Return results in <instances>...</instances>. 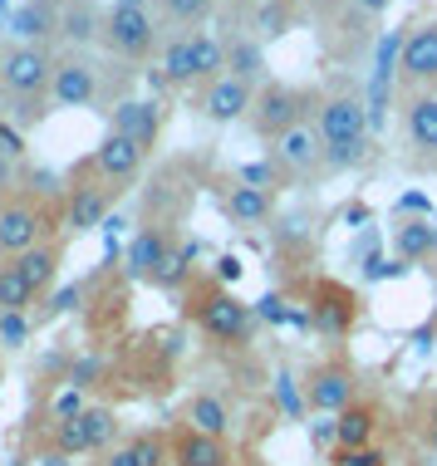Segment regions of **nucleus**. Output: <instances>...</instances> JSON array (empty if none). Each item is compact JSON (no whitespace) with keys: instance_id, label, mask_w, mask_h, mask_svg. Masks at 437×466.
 <instances>
[{"instance_id":"obj_37","label":"nucleus","mask_w":437,"mask_h":466,"mask_svg":"<svg viewBox=\"0 0 437 466\" xmlns=\"http://www.w3.org/2000/svg\"><path fill=\"white\" fill-rule=\"evenodd\" d=\"M84 305V285L74 280V285H65V289H55V299L45 305V319H55V314H69V309H79Z\"/></svg>"},{"instance_id":"obj_14","label":"nucleus","mask_w":437,"mask_h":466,"mask_svg":"<svg viewBox=\"0 0 437 466\" xmlns=\"http://www.w3.org/2000/svg\"><path fill=\"white\" fill-rule=\"evenodd\" d=\"M108 123H114V133L133 137L143 153H153V143L162 133V113H158L153 98H118V104L108 108Z\"/></svg>"},{"instance_id":"obj_30","label":"nucleus","mask_w":437,"mask_h":466,"mask_svg":"<svg viewBox=\"0 0 437 466\" xmlns=\"http://www.w3.org/2000/svg\"><path fill=\"white\" fill-rule=\"evenodd\" d=\"M30 305H35V289L25 285V275L15 270V260L0 266V314H25Z\"/></svg>"},{"instance_id":"obj_40","label":"nucleus","mask_w":437,"mask_h":466,"mask_svg":"<svg viewBox=\"0 0 437 466\" xmlns=\"http://www.w3.org/2000/svg\"><path fill=\"white\" fill-rule=\"evenodd\" d=\"M389 457H383V451H373V447H364V451H340V457H334V466H383Z\"/></svg>"},{"instance_id":"obj_20","label":"nucleus","mask_w":437,"mask_h":466,"mask_svg":"<svg viewBox=\"0 0 437 466\" xmlns=\"http://www.w3.org/2000/svg\"><path fill=\"white\" fill-rule=\"evenodd\" d=\"M373 432H379V412L364 408V402H354V408H344L334 418V442H340V451H364L373 442Z\"/></svg>"},{"instance_id":"obj_49","label":"nucleus","mask_w":437,"mask_h":466,"mask_svg":"<svg viewBox=\"0 0 437 466\" xmlns=\"http://www.w3.org/2000/svg\"><path fill=\"white\" fill-rule=\"evenodd\" d=\"M310 432H315V442H324V447L334 442V422H315V427H310Z\"/></svg>"},{"instance_id":"obj_8","label":"nucleus","mask_w":437,"mask_h":466,"mask_svg":"<svg viewBox=\"0 0 437 466\" xmlns=\"http://www.w3.org/2000/svg\"><path fill=\"white\" fill-rule=\"evenodd\" d=\"M354 319H359V299L349 295L344 285L320 280L315 289H310V329H315V334L344 339L349 329H354Z\"/></svg>"},{"instance_id":"obj_21","label":"nucleus","mask_w":437,"mask_h":466,"mask_svg":"<svg viewBox=\"0 0 437 466\" xmlns=\"http://www.w3.org/2000/svg\"><path fill=\"white\" fill-rule=\"evenodd\" d=\"M393 250L403 260H422L437 250V217H413V221H398L393 226Z\"/></svg>"},{"instance_id":"obj_28","label":"nucleus","mask_w":437,"mask_h":466,"mask_svg":"<svg viewBox=\"0 0 437 466\" xmlns=\"http://www.w3.org/2000/svg\"><path fill=\"white\" fill-rule=\"evenodd\" d=\"M290 25H295L290 0H260L256 15H251V35H256V40H280Z\"/></svg>"},{"instance_id":"obj_38","label":"nucleus","mask_w":437,"mask_h":466,"mask_svg":"<svg viewBox=\"0 0 437 466\" xmlns=\"http://www.w3.org/2000/svg\"><path fill=\"white\" fill-rule=\"evenodd\" d=\"M128 447L138 451V461H143V466H162V457H168V442H162V437H153V432L133 437Z\"/></svg>"},{"instance_id":"obj_7","label":"nucleus","mask_w":437,"mask_h":466,"mask_svg":"<svg viewBox=\"0 0 437 466\" xmlns=\"http://www.w3.org/2000/svg\"><path fill=\"white\" fill-rule=\"evenodd\" d=\"M354 393H359V373L349 363H320L305 378V408L324 412V418H340L344 408H354Z\"/></svg>"},{"instance_id":"obj_9","label":"nucleus","mask_w":437,"mask_h":466,"mask_svg":"<svg viewBox=\"0 0 437 466\" xmlns=\"http://www.w3.org/2000/svg\"><path fill=\"white\" fill-rule=\"evenodd\" d=\"M49 98H55V108H89L98 98V65L84 49H69V55L59 59Z\"/></svg>"},{"instance_id":"obj_19","label":"nucleus","mask_w":437,"mask_h":466,"mask_svg":"<svg viewBox=\"0 0 437 466\" xmlns=\"http://www.w3.org/2000/svg\"><path fill=\"white\" fill-rule=\"evenodd\" d=\"M59 35L74 45V49H89L94 40H104V10L94 0H65V25Z\"/></svg>"},{"instance_id":"obj_16","label":"nucleus","mask_w":437,"mask_h":466,"mask_svg":"<svg viewBox=\"0 0 437 466\" xmlns=\"http://www.w3.org/2000/svg\"><path fill=\"white\" fill-rule=\"evenodd\" d=\"M256 104V84H246V79H236V74H221L217 84H207V94H202V113L211 123H236V118H246Z\"/></svg>"},{"instance_id":"obj_6","label":"nucleus","mask_w":437,"mask_h":466,"mask_svg":"<svg viewBox=\"0 0 437 466\" xmlns=\"http://www.w3.org/2000/svg\"><path fill=\"white\" fill-rule=\"evenodd\" d=\"M197 324L211 334V339H221V344H246L256 329V309L251 305H241V299L231 295V289H207L202 299H197Z\"/></svg>"},{"instance_id":"obj_24","label":"nucleus","mask_w":437,"mask_h":466,"mask_svg":"<svg viewBox=\"0 0 437 466\" xmlns=\"http://www.w3.org/2000/svg\"><path fill=\"white\" fill-rule=\"evenodd\" d=\"M192 69L197 84H217L227 74V40H217L211 30H192Z\"/></svg>"},{"instance_id":"obj_17","label":"nucleus","mask_w":437,"mask_h":466,"mask_svg":"<svg viewBox=\"0 0 437 466\" xmlns=\"http://www.w3.org/2000/svg\"><path fill=\"white\" fill-rule=\"evenodd\" d=\"M168 256H172L168 231H162V226H143V231L133 236V246H128V275L133 280H158V270H162Z\"/></svg>"},{"instance_id":"obj_1","label":"nucleus","mask_w":437,"mask_h":466,"mask_svg":"<svg viewBox=\"0 0 437 466\" xmlns=\"http://www.w3.org/2000/svg\"><path fill=\"white\" fill-rule=\"evenodd\" d=\"M320 137H324V167L344 172V167H359V162L369 157V108L364 98H359V89H349V84H340V89H330L320 98Z\"/></svg>"},{"instance_id":"obj_31","label":"nucleus","mask_w":437,"mask_h":466,"mask_svg":"<svg viewBox=\"0 0 437 466\" xmlns=\"http://www.w3.org/2000/svg\"><path fill=\"white\" fill-rule=\"evenodd\" d=\"M162 15H168L172 25H182V30H202V25L211 20V10H217V0H158Z\"/></svg>"},{"instance_id":"obj_2","label":"nucleus","mask_w":437,"mask_h":466,"mask_svg":"<svg viewBox=\"0 0 437 466\" xmlns=\"http://www.w3.org/2000/svg\"><path fill=\"white\" fill-rule=\"evenodd\" d=\"M55 69L59 59L49 55V45H10L0 49V94L10 104H55Z\"/></svg>"},{"instance_id":"obj_25","label":"nucleus","mask_w":437,"mask_h":466,"mask_svg":"<svg viewBox=\"0 0 437 466\" xmlns=\"http://www.w3.org/2000/svg\"><path fill=\"white\" fill-rule=\"evenodd\" d=\"M408 143L418 153L437 157V94H422L413 108H408Z\"/></svg>"},{"instance_id":"obj_23","label":"nucleus","mask_w":437,"mask_h":466,"mask_svg":"<svg viewBox=\"0 0 437 466\" xmlns=\"http://www.w3.org/2000/svg\"><path fill=\"white\" fill-rule=\"evenodd\" d=\"M187 427H197V432L221 437V442H227V437H231V408L221 398H211V393H197L192 402H187Z\"/></svg>"},{"instance_id":"obj_26","label":"nucleus","mask_w":437,"mask_h":466,"mask_svg":"<svg viewBox=\"0 0 437 466\" xmlns=\"http://www.w3.org/2000/svg\"><path fill=\"white\" fill-rule=\"evenodd\" d=\"M227 217L231 221H241V226H256V221H266L270 217V192H260V187H231L227 192Z\"/></svg>"},{"instance_id":"obj_51","label":"nucleus","mask_w":437,"mask_h":466,"mask_svg":"<svg viewBox=\"0 0 437 466\" xmlns=\"http://www.w3.org/2000/svg\"><path fill=\"white\" fill-rule=\"evenodd\" d=\"M128 5H147V0H128Z\"/></svg>"},{"instance_id":"obj_29","label":"nucleus","mask_w":437,"mask_h":466,"mask_svg":"<svg viewBox=\"0 0 437 466\" xmlns=\"http://www.w3.org/2000/svg\"><path fill=\"white\" fill-rule=\"evenodd\" d=\"M162 74L172 84H197V69H192V30L172 35L168 49H162Z\"/></svg>"},{"instance_id":"obj_42","label":"nucleus","mask_w":437,"mask_h":466,"mask_svg":"<svg viewBox=\"0 0 437 466\" xmlns=\"http://www.w3.org/2000/svg\"><path fill=\"white\" fill-rule=\"evenodd\" d=\"M241 182L266 192V187H270V162H246V167H241Z\"/></svg>"},{"instance_id":"obj_15","label":"nucleus","mask_w":437,"mask_h":466,"mask_svg":"<svg viewBox=\"0 0 437 466\" xmlns=\"http://www.w3.org/2000/svg\"><path fill=\"white\" fill-rule=\"evenodd\" d=\"M270 162L285 172H315L324 167V137H320V123H300L270 147Z\"/></svg>"},{"instance_id":"obj_48","label":"nucleus","mask_w":437,"mask_h":466,"mask_svg":"<svg viewBox=\"0 0 437 466\" xmlns=\"http://www.w3.org/2000/svg\"><path fill=\"white\" fill-rule=\"evenodd\" d=\"M147 89H153V94H162V89H172V79H168L162 69H147Z\"/></svg>"},{"instance_id":"obj_32","label":"nucleus","mask_w":437,"mask_h":466,"mask_svg":"<svg viewBox=\"0 0 437 466\" xmlns=\"http://www.w3.org/2000/svg\"><path fill=\"white\" fill-rule=\"evenodd\" d=\"M197 256H202V246H178V250H172V256L168 260H162V270H158V289H178V285H187V270H192V260Z\"/></svg>"},{"instance_id":"obj_33","label":"nucleus","mask_w":437,"mask_h":466,"mask_svg":"<svg viewBox=\"0 0 437 466\" xmlns=\"http://www.w3.org/2000/svg\"><path fill=\"white\" fill-rule=\"evenodd\" d=\"M79 422H84V437H89V451H104L108 442H114V432H118V418L108 408H89Z\"/></svg>"},{"instance_id":"obj_47","label":"nucleus","mask_w":437,"mask_h":466,"mask_svg":"<svg viewBox=\"0 0 437 466\" xmlns=\"http://www.w3.org/2000/svg\"><path fill=\"white\" fill-rule=\"evenodd\" d=\"M349 5H354V15H383L393 0H349Z\"/></svg>"},{"instance_id":"obj_34","label":"nucleus","mask_w":437,"mask_h":466,"mask_svg":"<svg viewBox=\"0 0 437 466\" xmlns=\"http://www.w3.org/2000/svg\"><path fill=\"white\" fill-rule=\"evenodd\" d=\"M89 412V402H84V388H59L55 393V422H74V418H84Z\"/></svg>"},{"instance_id":"obj_41","label":"nucleus","mask_w":437,"mask_h":466,"mask_svg":"<svg viewBox=\"0 0 437 466\" xmlns=\"http://www.w3.org/2000/svg\"><path fill=\"white\" fill-rule=\"evenodd\" d=\"M276 393H280V402H285V412H290V418H300V393H295V378H290V373L276 378Z\"/></svg>"},{"instance_id":"obj_5","label":"nucleus","mask_w":437,"mask_h":466,"mask_svg":"<svg viewBox=\"0 0 437 466\" xmlns=\"http://www.w3.org/2000/svg\"><path fill=\"white\" fill-rule=\"evenodd\" d=\"M49 231V211L35 197H5L0 201V256L20 260L25 250L45 246Z\"/></svg>"},{"instance_id":"obj_18","label":"nucleus","mask_w":437,"mask_h":466,"mask_svg":"<svg viewBox=\"0 0 437 466\" xmlns=\"http://www.w3.org/2000/svg\"><path fill=\"white\" fill-rule=\"evenodd\" d=\"M172 461L178 466H231V451L221 437H207L197 432V427H182L178 437H172Z\"/></svg>"},{"instance_id":"obj_36","label":"nucleus","mask_w":437,"mask_h":466,"mask_svg":"<svg viewBox=\"0 0 437 466\" xmlns=\"http://www.w3.org/2000/svg\"><path fill=\"white\" fill-rule=\"evenodd\" d=\"M251 309H256V319H266V324H290V314H295L285 305V295H260Z\"/></svg>"},{"instance_id":"obj_43","label":"nucleus","mask_w":437,"mask_h":466,"mask_svg":"<svg viewBox=\"0 0 437 466\" xmlns=\"http://www.w3.org/2000/svg\"><path fill=\"white\" fill-rule=\"evenodd\" d=\"M217 280H221V285H236V280H241V260H236V256H221V260H217Z\"/></svg>"},{"instance_id":"obj_46","label":"nucleus","mask_w":437,"mask_h":466,"mask_svg":"<svg viewBox=\"0 0 437 466\" xmlns=\"http://www.w3.org/2000/svg\"><path fill=\"white\" fill-rule=\"evenodd\" d=\"M104 466H143V461H138V451H133V447H114Z\"/></svg>"},{"instance_id":"obj_45","label":"nucleus","mask_w":437,"mask_h":466,"mask_svg":"<svg viewBox=\"0 0 437 466\" xmlns=\"http://www.w3.org/2000/svg\"><path fill=\"white\" fill-rule=\"evenodd\" d=\"M10 187H15V157L0 153V197H10Z\"/></svg>"},{"instance_id":"obj_3","label":"nucleus","mask_w":437,"mask_h":466,"mask_svg":"<svg viewBox=\"0 0 437 466\" xmlns=\"http://www.w3.org/2000/svg\"><path fill=\"white\" fill-rule=\"evenodd\" d=\"M104 49L114 59H128L138 65L158 49V25L147 15V5H128V0H114L104 10Z\"/></svg>"},{"instance_id":"obj_13","label":"nucleus","mask_w":437,"mask_h":466,"mask_svg":"<svg viewBox=\"0 0 437 466\" xmlns=\"http://www.w3.org/2000/svg\"><path fill=\"white\" fill-rule=\"evenodd\" d=\"M403 79L413 89H437V20L408 25L403 40Z\"/></svg>"},{"instance_id":"obj_27","label":"nucleus","mask_w":437,"mask_h":466,"mask_svg":"<svg viewBox=\"0 0 437 466\" xmlns=\"http://www.w3.org/2000/svg\"><path fill=\"white\" fill-rule=\"evenodd\" d=\"M227 74H236L246 84H256L266 74V49H260L256 35L251 40H227Z\"/></svg>"},{"instance_id":"obj_12","label":"nucleus","mask_w":437,"mask_h":466,"mask_svg":"<svg viewBox=\"0 0 437 466\" xmlns=\"http://www.w3.org/2000/svg\"><path fill=\"white\" fill-rule=\"evenodd\" d=\"M143 147L133 143V137H123V133H114L108 128L104 133V143L94 147V172L104 177L108 187H123V182H133L138 177V167H143Z\"/></svg>"},{"instance_id":"obj_44","label":"nucleus","mask_w":437,"mask_h":466,"mask_svg":"<svg viewBox=\"0 0 437 466\" xmlns=\"http://www.w3.org/2000/svg\"><path fill=\"white\" fill-rule=\"evenodd\" d=\"M364 275H369V280H383V275H398V266H389L383 256H369L364 260Z\"/></svg>"},{"instance_id":"obj_35","label":"nucleus","mask_w":437,"mask_h":466,"mask_svg":"<svg viewBox=\"0 0 437 466\" xmlns=\"http://www.w3.org/2000/svg\"><path fill=\"white\" fill-rule=\"evenodd\" d=\"M30 329V314H0V349H25Z\"/></svg>"},{"instance_id":"obj_10","label":"nucleus","mask_w":437,"mask_h":466,"mask_svg":"<svg viewBox=\"0 0 437 466\" xmlns=\"http://www.w3.org/2000/svg\"><path fill=\"white\" fill-rule=\"evenodd\" d=\"M10 35L15 45H49L65 25V0H25V5L10 10Z\"/></svg>"},{"instance_id":"obj_39","label":"nucleus","mask_w":437,"mask_h":466,"mask_svg":"<svg viewBox=\"0 0 437 466\" xmlns=\"http://www.w3.org/2000/svg\"><path fill=\"white\" fill-rule=\"evenodd\" d=\"M0 153H5V157H25V133L15 128V123H5V118H0Z\"/></svg>"},{"instance_id":"obj_11","label":"nucleus","mask_w":437,"mask_h":466,"mask_svg":"<svg viewBox=\"0 0 437 466\" xmlns=\"http://www.w3.org/2000/svg\"><path fill=\"white\" fill-rule=\"evenodd\" d=\"M118 197V187H108L104 177L98 182H74L69 187V201H65V226L74 236H84V231H98L108 217V201Z\"/></svg>"},{"instance_id":"obj_22","label":"nucleus","mask_w":437,"mask_h":466,"mask_svg":"<svg viewBox=\"0 0 437 466\" xmlns=\"http://www.w3.org/2000/svg\"><path fill=\"white\" fill-rule=\"evenodd\" d=\"M15 270L25 275V285L35 289V299H40L45 289L55 285V275H59V246H55V241H45V246L25 250V256L15 260Z\"/></svg>"},{"instance_id":"obj_4","label":"nucleus","mask_w":437,"mask_h":466,"mask_svg":"<svg viewBox=\"0 0 437 466\" xmlns=\"http://www.w3.org/2000/svg\"><path fill=\"white\" fill-rule=\"evenodd\" d=\"M320 98L305 94V89H290V84H270V89L256 94L251 104V128L260 137H270V143H280L290 128H300V123H310V108H315Z\"/></svg>"},{"instance_id":"obj_50","label":"nucleus","mask_w":437,"mask_h":466,"mask_svg":"<svg viewBox=\"0 0 437 466\" xmlns=\"http://www.w3.org/2000/svg\"><path fill=\"white\" fill-rule=\"evenodd\" d=\"M45 466H74V457H69V451H45Z\"/></svg>"}]
</instances>
